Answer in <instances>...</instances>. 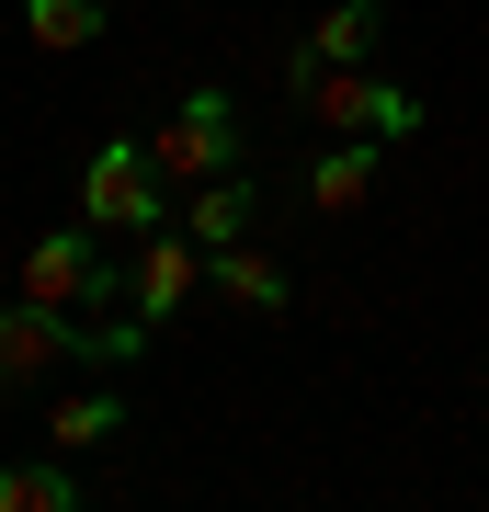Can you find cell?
<instances>
[{"label":"cell","mask_w":489,"mask_h":512,"mask_svg":"<svg viewBox=\"0 0 489 512\" xmlns=\"http://www.w3.org/2000/svg\"><path fill=\"white\" fill-rule=\"evenodd\" d=\"M296 114H308L319 137H376V148H399L421 126V103L399 92V80H376L353 57V69H319V57H296Z\"/></svg>","instance_id":"1"},{"label":"cell","mask_w":489,"mask_h":512,"mask_svg":"<svg viewBox=\"0 0 489 512\" xmlns=\"http://www.w3.org/2000/svg\"><path fill=\"white\" fill-rule=\"evenodd\" d=\"M160 205H171V183H160V160H148V137H103L80 160V217L103 228V239L160 228Z\"/></svg>","instance_id":"2"},{"label":"cell","mask_w":489,"mask_h":512,"mask_svg":"<svg viewBox=\"0 0 489 512\" xmlns=\"http://www.w3.org/2000/svg\"><path fill=\"white\" fill-rule=\"evenodd\" d=\"M23 296H35V308H103V296H126V262H103V228H57V239H35V251H23Z\"/></svg>","instance_id":"3"},{"label":"cell","mask_w":489,"mask_h":512,"mask_svg":"<svg viewBox=\"0 0 489 512\" xmlns=\"http://www.w3.org/2000/svg\"><path fill=\"white\" fill-rule=\"evenodd\" d=\"M228 148H239V114H228L217 92H194V103H171V114H160L148 160H160V183H171V194H194V183H217V171H228Z\"/></svg>","instance_id":"4"},{"label":"cell","mask_w":489,"mask_h":512,"mask_svg":"<svg viewBox=\"0 0 489 512\" xmlns=\"http://www.w3.org/2000/svg\"><path fill=\"white\" fill-rule=\"evenodd\" d=\"M205 274H217V262H205V239H194V228H171V217L126 239V308H148V319H171Z\"/></svg>","instance_id":"5"},{"label":"cell","mask_w":489,"mask_h":512,"mask_svg":"<svg viewBox=\"0 0 489 512\" xmlns=\"http://www.w3.org/2000/svg\"><path fill=\"white\" fill-rule=\"evenodd\" d=\"M80 353V319L69 308H35V296H12L0 308V387H35V376H57Z\"/></svg>","instance_id":"6"},{"label":"cell","mask_w":489,"mask_h":512,"mask_svg":"<svg viewBox=\"0 0 489 512\" xmlns=\"http://www.w3.org/2000/svg\"><path fill=\"white\" fill-rule=\"evenodd\" d=\"M364 194H376V137H330V160L308 171V205L319 217H353Z\"/></svg>","instance_id":"7"},{"label":"cell","mask_w":489,"mask_h":512,"mask_svg":"<svg viewBox=\"0 0 489 512\" xmlns=\"http://www.w3.org/2000/svg\"><path fill=\"white\" fill-rule=\"evenodd\" d=\"M114 433H126V399H114V387H80V399L46 410V444H57V456H91V444H114Z\"/></svg>","instance_id":"8"},{"label":"cell","mask_w":489,"mask_h":512,"mask_svg":"<svg viewBox=\"0 0 489 512\" xmlns=\"http://www.w3.org/2000/svg\"><path fill=\"white\" fill-rule=\"evenodd\" d=\"M308 57L319 69H353V57H376V0H330L308 23Z\"/></svg>","instance_id":"9"},{"label":"cell","mask_w":489,"mask_h":512,"mask_svg":"<svg viewBox=\"0 0 489 512\" xmlns=\"http://www.w3.org/2000/svg\"><path fill=\"white\" fill-rule=\"evenodd\" d=\"M0 512H80V478L46 467V456H12L0 467Z\"/></svg>","instance_id":"10"},{"label":"cell","mask_w":489,"mask_h":512,"mask_svg":"<svg viewBox=\"0 0 489 512\" xmlns=\"http://www.w3.org/2000/svg\"><path fill=\"white\" fill-rule=\"evenodd\" d=\"M205 239V251H228L239 228H251V183H239V171H217V183H194V217H182Z\"/></svg>","instance_id":"11"},{"label":"cell","mask_w":489,"mask_h":512,"mask_svg":"<svg viewBox=\"0 0 489 512\" xmlns=\"http://www.w3.org/2000/svg\"><path fill=\"white\" fill-rule=\"evenodd\" d=\"M23 23H35L46 57H80L91 35H103V0H23Z\"/></svg>","instance_id":"12"},{"label":"cell","mask_w":489,"mask_h":512,"mask_svg":"<svg viewBox=\"0 0 489 512\" xmlns=\"http://www.w3.org/2000/svg\"><path fill=\"white\" fill-rule=\"evenodd\" d=\"M205 262H217V285L239 296V308H262V319H273V308H285V274H273V262H262V251H239V239H228V251H205Z\"/></svg>","instance_id":"13"}]
</instances>
